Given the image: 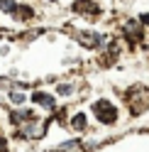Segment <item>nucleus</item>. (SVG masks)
<instances>
[{"mask_svg": "<svg viewBox=\"0 0 149 152\" xmlns=\"http://www.w3.org/2000/svg\"><path fill=\"white\" fill-rule=\"evenodd\" d=\"M93 110H95V118L100 123H115L117 120V110L113 103H108V101H98L95 106H93Z\"/></svg>", "mask_w": 149, "mask_h": 152, "instance_id": "obj_1", "label": "nucleus"}, {"mask_svg": "<svg viewBox=\"0 0 149 152\" xmlns=\"http://www.w3.org/2000/svg\"><path fill=\"white\" fill-rule=\"evenodd\" d=\"M78 42L86 44V47H98L100 42H103V37H100L98 32H81L78 34Z\"/></svg>", "mask_w": 149, "mask_h": 152, "instance_id": "obj_2", "label": "nucleus"}, {"mask_svg": "<svg viewBox=\"0 0 149 152\" xmlns=\"http://www.w3.org/2000/svg\"><path fill=\"white\" fill-rule=\"evenodd\" d=\"M73 7H76V10H83V15H93V12H98V7L93 5L90 0H78Z\"/></svg>", "mask_w": 149, "mask_h": 152, "instance_id": "obj_3", "label": "nucleus"}, {"mask_svg": "<svg viewBox=\"0 0 149 152\" xmlns=\"http://www.w3.org/2000/svg\"><path fill=\"white\" fill-rule=\"evenodd\" d=\"M125 30H127V34L132 37V39H139V37H142V27H139L137 22H127Z\"/></svg>", "mask_w": 149, "mask_h": 152, "instance_id": "obj_4", "label": "nucleus"}, {"mask_svg": "<svg viewBox=\"0 0 149 152\" xmlns=\"http://www.w3.org/2000/svg\"><path fill=\"white\" fill-rule=\"evenodd\" d=\"M32 98H34L37 103H42V106H46V108H51V106H54V98H51V96H46V93H39V91H37Z\"/></svg>", "mask_w": 149, "mask_h": 152, "instance_id": "obj_5", "label": "nucleus"}, {"mask_svg": "<svg viewBox=\"0 0 149 152\" xmlns=\"http://www.w3.org/2000/svg\"><path fill=\"white\" fill-rule=\"evenodd\" d=\"M15 15L20 17V20H30V17H32V10H30L27 5H22V7H17V10H15Z\"/></svg>", "mask_w": 149, "mask_h": 152, "instance_id": "obj_6", "label": "nucleus"}, {"mask_svg": "<svg viewBox=\"0 0 149 152\" xmlns=\"http://www.w3.org/2000/svg\"><path fill=\"white\" fill-rule=\"evenodd\" d=\"M73 128H76V130H83V128H86V115H81V113H78V115H73Z\"/></svg>", "mask_w": 149, "mask_h": 152, "instance_id": "obj_7", "label": "nucleus"}, {"mask_svg": "<svg viewBox=\"0 0 149 152\" xmlns=\"http://www.w3.org/2000/svg\"><path fill=\"white\" fill-rule=\"evenodd\" d=\"M0 10H5V12L17 10V7H15V0H0Z\"/></svg>", "mask_w": 149, "mask_h": 152, "instance_id": "obj_8", "label": "nucleus"}, {"mask_svg": "<svg viewBox=\"0 0 149 152\" xmlns=\"http://www.w3.org/2000/svg\"><path fill=\"white\" fill-rule=\"evenodd\" d=\"M78 142H64V145H59V152H69L71 147H76Z\"/></svg>", "mask_w": 149, "mask_h": 152, "instance_id": "obj_9", "label": "nucleus"}, {"mask_svg": "<svg viewBox=\"0 0 149 152\" xmlns=\"http://www.w3.org/2000/svg\"><path fill=\"white\" fill-rule=\"evenodd\" d=\"M10 98H12L15 103H22V101H25V96H22V93H17V91H12V93H10Z\"/></svg>", "mask_w": 149, "mask_h": 152, "instance_id": "obj_10", "label": "nucleus"}, {"mask_svg": "<svg viewBox=\"0 0 149 152\" xmlns=\"http://www.w3.org/2000/svg\"><path fill=\"white\" fill-rule=\"evenodd\" d=\"M59 93H64V96H69V93H71V86H61V88H59Z\"/></svg>", "mask_w": 149, "mask_h": 152, "instance_id": "obj_11", "label": "nucleus"}, {"mask_svg": "<svg viewBox=\"0 0 149 152\" xmlns=\"http://www.w3.org/2000/svg\"><path fill=\"white\" fill-rule=\"evenodd\" d=\"M142 22H147V25H149V15H144V17H142Z\"/></svg>", "mask_w": 149, "mask_h": 152, "instance_id": "obj_12", "label": "nucleus"}]
</instances>
